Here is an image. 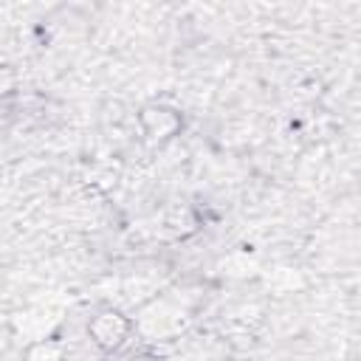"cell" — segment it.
Masks as SVG:
<instances>
[{
  "label": "cell",
  "instance_id": "obj_1",
  "mask_svg": "<svg viewBox=\"0 0 361 361\" xmlns=\"http://www.w3.org/2000/svg\"><path fill=\"white\" fill-rule=\"evenodd\" d=\"M90 330H93V338H96L102 347H116V344L121 341L127 324L121 322V316H116V313H104V316H99V319L93 322Z\"/></svg>",
  "mask_w": 361,
  "mask_h": 361
}]
</instances>
